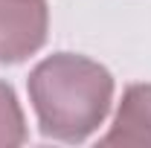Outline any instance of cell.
I'll return each instance as SVG.
<instances>
[{"label": "cell", "mask_w": 151, "mask_h": 148, "mask_svg": "<svg viewBox=\"0 0 151 148\" xmlns=\"http://www.w3.org/2000/svg\"><path fill=\"white\" fill-rule=\"evenodd\" d=\"M29 96L47 137L78 142L105 119L113 78L90 58L58 52L41 61L29 75Z\"/></svg>", "instance_id": "1"}, {"label": "cell", "mask_w": 151, "mask_h": 148, "mask_svg": "<svg viewBox=\"0 0 151 148\" xmlns=\"http://www.w3.org/2000/svg\"><path fill=\"white\" fill-rule=\"evenodd\" d=\"M47 38L44 0H0V61H23Z\"/></svg>", "instance_id": "2"}, {"label": "cell", "mask_w": 151, "mask_h": 148, "mask_svg": "<svg viewBox=\"0 0 151 148\" xmlns=\"http://www.w3.org/2000/svg\"><path fill=\"white\" fill-rule=\"evenodd\" d=\"M102 145H151V87L134 84L128 87L122 108L116 113L111 134Z\"/></svg>", "instance_id": "3"}, {"label": "cell", "mask_w": 151, "mask_h": 148, "mask_svg": "<svg viewBox=\"0 0 151 148\" xmlns=\"http://www.w3.org/2000/svg\"><path fill=\"white\" fill-rule=\"evenodd\" d=\"M23 139H26V128L18 99L9 84L0 81V145H20Z\"/></svg>", "instance_id": "4"}]
</instances>
